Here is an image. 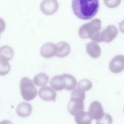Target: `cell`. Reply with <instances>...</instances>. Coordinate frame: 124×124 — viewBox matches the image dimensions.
Wrapping results in <instances>:
<instances>
[{
  "instance_id": "1",
  "label": "cell",
  "mask_w": 124,
  "mask_h": 124,
  "mask_svg": "<svg viewBox=\"0 0 124 124\" xmlns=\"http://www.w3.org/2000/svg\"><path fill=\"white\" fill-rule=\"evenodd\" d=\"M99 7L98 0H74L72 7L75 14L79 18L88 20L92 18L97 13Z\"/></svg>"
},
{
  "instance_id": "2",
  "label": "cell",
  "mask_w": 124,
  "mask_h": 124,
  "mask_svg": "<svg viewBox=\"0 0 124 124\" xmlns=\"http://www.w3.org/2000/svg\"><path fill=\"white\" fill-rule=\"evenodd\" d=\"M85 97L84 92L78 89H76L72 91L71 99L68 106V111L71 115L75 116L83 111Z\"/></svg>"
},
{
  "instance_id": "3",
  "label": "cell",
  "mask_w": 124,
  "mask_h": 124,
  "mask_svg": "<svg viewBox=\"0 0 124 124\" xmlns=\"http://www.w3.org/2000/svg\"><path fill=\"white\" fill-rule=\"evenodd\" d=\"M101 22L99 19H94L82 25L79 30V34L83 39L90 38L92 40L100 33Z\"/></svg>"
},
{
  "instance_id": "4",
  "label": "cell",
  "mask_w": 124,
  "mask_h": 124,
  "mask_svg": "<svg viewBox=\"0 0 124 124\" xmlns=\"http://www.w3.org/2000/svg\"><path fill=\"white\" fill-rule=\"evenodd\" d=\"M20 86L21 95L25 100H31L37 95V90L32 81L28 77H24L22 78Z\"/></svg>"
},
{
  "instance_id": "5",
  "label": "cell",
  "mask_w": 124,
  "mask_h": 124,
  "mask_svg": "<svg viewBox=\"0 0 124 124\" xmlns=\"http://www.w3.org/2000/svg\"><path fill=\"white\" fill-rule=\"evenodd\" d=\"M117 28L113 25L108 26L99 35V42H104L108 43L111 42L117 35Z\"/></svg>"
},
{
  "instance_id": "6",
  "label": "cell",
  "mask_w": 124,
  "mask_h": 124,
  "mask_svg": "<svg viewBox=\"0 0 124 124\" xmlns=\"http://www.w3.org/2000/svg\"><path fill=\"white\" fill-rule=\"evenodd\" d=\"M58 7L59 4L56 0H43L40 5L41 11L46 15L54 13L57 11Z\"/></svg>"
},
{
  "instance_id": "7",
  "label": "cell",
  "mask_w": 124,
  "mask_h": 124,
  "mask_svg": "<svg viewBox=\"0 0 124 124\" xmlns=\"http://www.w3.org/2000/svg\"><path fill=\"white\" fill-rule=\"evenodd\" d=\"M89 112L92 118L97 120L101 119L104 114L102 106L99 102L97 101H93L91 103Z\"/></svg>"
},
{
  "instance_id": "8",
  "label": "cell",
  "mask_w": 124,
  "mask_h": 124,
  "mask_svg": "<svg viewBox=\"0 0 124 124\" xmlns=\"http://www.w3.org/2000/svg\"><path fill=\"white\" fill-rule=\"evenodd\" d=\"M109 68L110 71L115 73L121 72L124 68V57L118 55L114 57L110 62Z\"/></svg>"
},
{
  "instance_id": "9",
  "label": "cell",
  "mask_w": 124,
  "mask_h": 124,
  "mask_svg": "<svg viewBox=\"0 0 124 124\" xmlns=\"http://www.w3.org/2000/svg\"><path fill=\"white\" fill-rule=\"evenodd\" d=\"M40 53L44 58H49L54 56L57 53L56 45L51 42L45 43L41 47Z\"/></svg>"
},
{
  "instance_id": "10",
  "label": "cell",
  "mask_w": 124,
  "mask_h": 124,
  "mask_svg": "<svg viewBox=\"0 0 124 124\" xmlns=\"http://www.w3.org/2000/svg\"><path fill=\"white\" fill-rule=\"evenodd\" d=\"M38 94L42 100L46 101H54L56 97V92L48 86L41 88L39 90Z\"/></svg>"
},
{
  "instance_id": "11",
  "label": "cell",
  "mask_w": 124,
  "mask_h": 124,
  "mask_svg": "<svg viewBox=\"0 0 124 124\" xmlns=\"http://www.w3.org/2000/svg\"><path fill=\"white\" fill-rule=\"evenodd\" d=\"M57 53L56 55L60 58H63L68 55L70 53V47L69 45L64 41H61L56 45Z\"/></svg>"
},
{
  "instance_id": "12",
  "label": "cell",
  "mask_w": 124,
  "mask_h": 124,
  "mask_svg": "<svg viewBox=\"0 0 124 124\" xmlns=\"http://www.w3.org/2000/svg\"><path fill=\"white\" fill-rule=\"evenodd\" d=\"M32 108L31 105L26 102H24L19 104L17 106L16 112L17 115L21 117H26L31 114Z\"/></svg>"
},
{
  "instance_id": "13",
  "label": "cell",
  "mask_w": 124,
  "mask_h": 124,
  "mask_svg": "<svg viewBox=\"0 0 124 124\" xmlns=\"http://www.w3.org/2000/svg\"><path fill=\"white\" fill-rule=\"evenodd\" d=\"M63 80L64 89L68 91L71 90L76 87L77 82L74 77L67 74L62 75Z\"/></svg>"
},
{
  "instance_id": "14",
  "label": "cell",
  "mask_w": 124,
  "mask_h": 124,
  "mask_svg": "<svg viewBox=\"0 0 124 124\" xmlns=\"http://www.w3.org/2000/svg\"><path fill=\"white\" fill-rule=\"evenodd\" d=\"M13 55V50L10 46L5 45L2 46L0 48V60L8 62L12 59Z\"/></svg>"
},
{
  "instance_id": "15",
  "label": "cell",
  "mask_w": 124,
  "mask_h": 124,
  "mask_svg": "<svg viewBox=\"0 0 124 124\" xmlns=\"http://www.w3.org/2000/svg\"><path fill=\"white\" fill-rule=\"evenodd\" d=\"M86 50L89 55L92 57L95 58L101 55V50L99 46L95 42H91L86 45Z\"/></svg>"
},
{
  "instance_id": "16",
  "label": "cell",
  "mask_w": 124,
  "mask_h": 124,
  "mask_svg": "<svg viewBox=\"0 0 124 124\" xmlns=\"http://www.w3.org/2000/svg\"><path fill=\"white\" fill-rule=\"evenodd\" d=\"M89 113L81 112L75 116V121L77 124H91L92 119Z\"/></svg>"
},
{
  "instance_id": "17",
  "label": "cell",
  "mask_w": 124,
  "mask_h": 124,
  "mask_svg": "<svg viewBox=\"0 0 124 124\" xmlns=\"http://www.w3.org/2000/svg\"><path fill=\"white\" fill-rule=\"evenodd\" d=\"M49 79V77L46 74L42 73L37 74L34 77L33 81L37 86L40 87L47 85Z\"/></svg>"
},
{
  "instance_id": "18",
  "label": "cell",
  "mask_w": 124,
  "mask_h": 124,
  "mask_svg": "<svg viewBox=\"0 0 124 124\" xmlns=\"http://www.w3.org/2000/svg\"><path fill=\"white\" fill-rule=\"evenodd\" d=\"M51 86L54 90L59 91L64 89L61 75L53 77L50 81Z\"/></svg>"
},
{
  "instance_id": "19",
  "label": "cell",
  "mask_w": 124,
  "mask_h": 124,
  "mask_svg": "<svg viewBox=\"0 0 124 124\" xmlns=\"http://www.w3.org/2000/svg\"><path fill=\"white\" fill-rule=\"evenodd\" d=\"M92 86V83L87 79H84L81 80L78 84V89L84 92L89 90Z\"/></svg>"
},
{
  "instance_id": "20",
  "label": "cell",
  "mask_w": 124,
  "mask_h": 124,
  "mask_svg": "<svg viewBox=\"0 0 124 124\" xmlns=\"http://www.w3.org/2000/svg\"><path fill=\"white\" fill-rule=\"evenodd\" d=\"M11 66L7 62L0 61V75H6L10 72Z\"/></svg>"
},
{
  "instance_id": "21",
  "label": "cell",
  "mask_w": 124,
  "mask_h": 124,
  "mask_svg": "<svg viewBox=\"0 0 124 124\" xmlns=\"http://www.w3.org/2000/svg\"><path fill=\"white\" fill-rule=\"evenodd\" d=\"M112 121L111 116L109 114L105 113L101 119L96 121V124H112Z\"/></svg>"
},
{
  "instance_id": "22",
  "label": "cell",
  "mask_w": 124,
  "mask_h": 124,
  "mask_svg": "<svg viewBox=\"0 0 124 124\" xmlns=\"http://www.w3.org/2000/svg\"><path fill=\"white\" fill-rule=\"evenodd\" d=\"M115 1V0H114ZM111 2L110 0H104V3L106 5L110 8H114L118 6L120 3V0H116L114 2Z\"/></svg>"
},
{
  "instance_id": "23",
  "label": "cell",
  "mask_w": 124,
  "mask_h": 124,
  "mask_svg": "<svg viewBox=\"0 0 124 124\" xmlns=\"http://www.w3.org/2000/svg\"><path fill=\"white\" fill-rule=\"evenodd\" d=\"M6 24L4 20L0 17V31L1 32L4 30Z\"/></svg>"
},
{
  "instance_id": "24",
  "label": "cell",
  "mask_w": 124,
  "mask_h": 124,
  "mask_svg": "<svg viewBox=\"0 0 124 124\" xmlns=\"http://www.w3.org/2000/svg\"><path fill=\"white\" fill-rule=\"evenodd\" d=\"M0 124H13L9 120H3L0 122Z\"/></svg>"
},
{
  "instance_id": "25",
  "label": "cell",
  "mask_w": 124,
  "mask_h": 124,
  "mask_svg": "<svg viewBox=\"0 0 124 124\" xmlns=\"http://www.w3.org/2000/svg\"><path fill=\"white\" fill-rule=\"evenodd\" d=\"M1 32L0 31V33H1Z\"/></svg>"
}]
</instances>
